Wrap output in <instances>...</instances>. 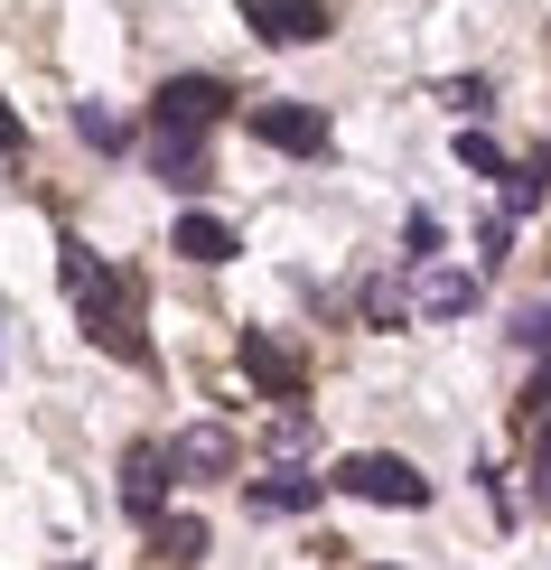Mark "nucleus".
Wrapping results in <instances>:
<instances>
[{
	"mask_svg": "<svg viewBox=\"0 0 551 570\" xmlns=\"http://www.w3.org/2000/svg\"><path fill=\"white\" fill-rule=\"evenodd\" d=\"M244 29L262 47H318L327 38V0H244Z\"/></svg>",
	"mask_w": 551,
	"mask_h": 570,
	"instance_id": "obj_4",
	"label": "nucleus"
},
{
	"mask_svg": "<svg viewBox=\"0 0 551 570\" xmlns=\"http://www.w3.org/2000/svg\"><path fill=\"white\" fill-rule=\"evenodd\" d=\"M150 169L169 187H206V131H150Z\"/></svg>",
	"mask_w": 551,
	"mask_h": 570,
	"instance_id": "obj_9",
	"label": "nucleus"
},
{
	"mask_svg": "<svg viewBox=\"0 0 551 570\" xmlns=\"http://www.w3.org/2000/svg\"><path fill=\"white\" fill-rule=\"evenodd\" d=\"M66 570H85V561H66Z\"/></svg>",
	"mask_w": 551,
	"mask_h": 570,
	"instance_id": "obj_20",
	"label": "nucleus"
},
{
	"mask_svg": "<svg viewBox=\"0 0 551 570\" xmlns=\"http://www.w3.org/2000/svg\"><path fill=\"white\" fill-rule=\"evenodd\" d=\"M402 244H412V263H430V253H440V216H430V206H412V225H402Z\"/></svg>",
	"mask_w": 551,
	"mask_h": 570,
	"instance_id": "obj_17",
	"label": "nucleus"
},
{
	"mask_svg": "<svg viewBox=\"0 0 551 570\" xmlns=\"http://www.w3.org/2000/svg\"><path fill=\"white\" fill-rule=\"evenodd\" d=\"M234 355H244V384H253V393H272V402H299V365H291V346H281V337L244 327V346H234Z\"/></svg>",
	"mask_w": 551,
	"mask_h": 570,
	"instance_id": "obj_7",
	"label": "nucleus"
},
{
	"mask_svg": "<svg viewBox=\"0 0 551 570\" xmlns=\"http://www.w3.org/2000/svg\"><path fill=\"white\" fill-rule=\"evenodd\" d=\"M169 253H187V263H234L244 244H234V225H225V216H206V206H187V216L169 225Z\"/></svg>",
	"mask_w": 551,
	"mask_h": 570,
	"instance_id": "obj_8",
	"label": "nucleus"
},
{
	"mask_svg": "<svg viewBox=\"0 0 551 570\" xmlns=\"http://www.w3.org/2000/svg\"><path fill=\"white\" fill-rule=\"evenodd\" d=\"M19 140H29V131H19V112H10V104H0V159H10V150H19Z\"/></svg>",
	"mask_w": 551,
	"mask_h": 570,
	"instance_id": "obj_19",
	"label": "nucleus"
},
{
	"mask_svg": "<svg viewBox=\"0 0 551 570\" xmlns=\"http://www.w3.org/2000/svg\"><path fill=\"white\" fill-rule=\"evenodd\" d=\"M57 272H66V299L85 308L94 346H104V355H122V365H140L150 346H140V327H131V291H122V281H112L104 263H94L85 244H66V253H57Z\"/></svg>",
	"mask_w": 551,
	"mask_h": 570,
	"instance_id": "obj_1",
	"label": "nucleus"
},
{
	"mask_svg": "<svg viewBox=\"0 0 551 570\" xmlns=\"http://www.w3.org/2000/svg\"><path fill=\"white\" fill-rule=\"evenodd\" d=\"M76 131L94 140V150H122V140H131V131H122V122H112V112H104V104H76Z\"/></svg>",
	"mask_w": 551,
	"mask_h": 570,
	"instance_id": "obj_15",
	"label": "nucleus"
},
{
	"mask_svg": "<svg viewBox=\"0 0 551 570\" xmlns=\"http://www.w3.org/2000/svg\"><path fill=\"white\" fill-rule=\"evenodd\" d=\"M514 337H523V346H542V355H551V308H523V318H514Z\"/></svg>",
	"mask_w": 551,
	"mask_h": 570,
	"instance_id": "obj_18",
	"label": "nucleus"
},
{
	"mask_svg": "<svg viewBox=\"0 0 551 570\" xmlns=\"http://www.w3.org/2000/svg\"><path fill=\"white\" fill-rule=\"evenodd\" d=\"M225 104H234L225 76H169V85L150 94V131H215V122H225Z\"/></svg>",
	"mask_w": 551,
	"mask_h": 570,
	"instance_id": "obj_3",
	"label": "nucleus"
},
{
	"mask_svg": "<svg viewBox=\"0 0 551 570\" xmlns=\"http://www.w3.org/2000/svg\"><path fill=\"white\" fill-rule=\"evenodd\" d=\"M253 131L272 140V150H299V159H318V150H327V112H318V104H262V112H253Z\"/></svg>",
	"mask_w": 551,
	"mask_h": 570,
	"instance_id": "obj_6",
	"label": "nucleus"
},
{
	"mask_svg": "<svg viewBox=\"0 0 551 570\" xmlns=\"http://www.w3.org/2000/svg\"><path fill=\"white\" fill-rule=\"evenodd\" d=\"M253 505L262 514H308V505H318V478H308V468H272V478L253 487Z\"/></svg>",
	"mask_w": 551,
	"mask_h": 570,
	"instance_id": "obj_10",
	"label": "nucleus"
},
{
	"mask_svg": "<svg viewBox=\"0 0 551 570\" xmlns=\"http://www.w3.org/2000/svg\"><path fill=\"white\" fill-rule=\"evenodd\" d=\"M169 468H178V478H225V468H234V440H225V431H187V440L169 449Z\"/></svg>",
	"mask_w": 551,
	"mask_h": 570,
	"instance_id": "obj_11",
	"label": "nucleus"
},
{
	"mask_svg": "<svg viewBox=\"0 0 551 570\" xmlns=\"http://www.w3.org/2000/svg\"><path fill=\"white\" fill-rule=\"evenodd\" d=\"M337 495H355V505H393V514H421L430 505V478L412 459H393V449H355V459H337V478H327Z\"/></svg>",
	"mask_w": 551,
	"mask_h": 570,
	"instance_id": "obj_2",
	"label": "nucleus"
},
{
	"mask_svg": "<svg viewBox=\"0 0 551 570\" xmlns=\"http://www.w3.org/2000/svg\"><path fill=\"white\" fill-rule=\"evenodd\" d=\"M430 308H440V318H459V308H476V281H468V272H440V281H430Z\"/></svg>",
	"mask_w": 551,
	"mask_h": 570,
	"instance_id": "obj_16",
	"label": "nucleus"
},
{
	"mask_svg": "<svg viewBox=\"0 0 551 570\" xmlns=\"http://www.w3.org/2000/svg\"><path fill=\"white\" fill-rule=\"evenodd\" d=\"M169 478H178V468H169V449H159V440H140V449H122V505L140 514V524H150V514L169 505Z\"/></svg>",
	"mask_w": 551,
	"mask_h": 570,
	"instance_id": "obj_5",
	"label": "nucleus"
},
{
	"mask_svg": "<svg viewBox=\"0 0 551 570\" xmlns=\"http://www.w3.org/2000/svg\"><path fill=\"white\" fill-rule=\"evenodd\" d=\"M495 187H505V206H514V216H523V206H542V187H551V150H542V159H523V169H505Z\"/></svg>",
	"mask_w": 551,
	"mask_h": 570,
	"instance_id": "obj_13",
	"label": "nucleus"
},
{
	"mask_svg": "<svg viewBox=\"0 0 551 570\" xmlns=\"http://www.w3.org/2000/svg\"><path fill=\"white\" fill-rule=\"evenodd\" d=\"M150 533H159V552H169V561H197V552H206V524H197V514H150Z\"/></svg>",
	"mask_w": 551,
	"mask_h": 570,
	"instance_id": "obj_12",
	"label": "nucleus"
},
{
	"mask_svg": "<svg viewBox=\"0 0 551 570\" xmlns=\"http://www.w3.org/2000/svg\"><path fill=\"white\" fill-rule=\"evenodd\" d=\"M459 159H468V169H476V178H505V169H514V159H505V150H495V140H486V131H459Z\"/></svg>",
	"mask_w": 551,
	"mask_h": 570,
	"instance_id": "obj_14",
	"label": "nucleus"
}]
</instances>
